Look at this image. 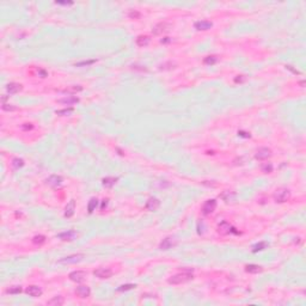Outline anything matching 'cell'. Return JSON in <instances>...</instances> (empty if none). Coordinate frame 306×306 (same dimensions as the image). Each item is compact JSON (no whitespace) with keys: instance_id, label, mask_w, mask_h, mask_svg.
I'll return each instance as SVG.
<instances>
[{"instance_id":"cell-41","label":"cell","mask_w":306,"mask_h":306,"mask_svg":"<svg viewBox=\"0 0 306 306\" xmlns=\"http://www.w3.org/2000/svg\"><path fill=\"white\" fill-rule=\"evenodd\" d=\"M286 68H287V70H289V71H292V72L294 73V74H300V72H299V71L294 70V68H293L292 66H289V65H287V66H286Z\"/></svg>"},{"instance_id":"cell-26","label":"cell","mask_w":306,"mask_h":306,"mask_svg":"<svg viewBox=\"0 0 306 306\" xmlns=\"http://www.w3.org/2000/svg\"><path fill=\"white\" fill-rule=\"evenodd\" d=\"M74 109L73 108H68V109H62V110H56V115H60V116H70L72 115Z\"/></svg>"},{"instance_id":"cell-30","label":"cell","mask_w":306,"mask_h":306,"mask_svg":"<svg viewBox=\"0 0 306 306\" xmlns=\"http://www.w3.org/2000/svg\"><path fill=\"white\" fill-rule=\"evenodd\" d=\"M20 292H22L20 286H13V287H10L9 289H6V293H9V294H19Z\"/></svg>"},{"instance_id":"cell-29","label":"cell","mask_w":306,"mask_h":306,"mask_svg":"<svg viewBox=\"0 0 306 306\" xmlns=\"http://www.w3.org/2000/svg\"><path fill=\"white\" fill-rule=\"evenodd\" d=\"M261 170L264 173H270V172L273 171V164L271 163H264L261 166Z\"/></svg>"},{"instance_id":"cell-45","label":"cell","mask_w":306,"mask_h":306,"mask_svg":"<svg viewBox=\"0 0 306 306\" xmlns=\"http://www.w3.org/2000/svg\"><path fill=\"white\" fill-rule=\"evenodd\" d=\"M107 205H108V200H104V202H103V205H102V207L100 208H102V209H104V207H105Z\"/></svg>"},{"instance_id":"cell-14","label":"cell","mask_w":306,"mask_h":306,"mask_svg":"<svg viewBox=\"0 0 306 306\" xmlns=\"http://www.w3.org/2000/svg\"><path fill=\"white\" fill-rule=\"evenodd\" d=\"M57 237L61 239V240H73L77 238V232L75 231H66V232H61V233L57 234Z\"/></svg>"},{"instance_id":"cell-43","label":"cell","mask_w":306,"mask_h":306,"mask_svg":"<svg viewBox=\"0 0 306 306\" xmlns=\"http://www.w3.org/2000/svg\"><path fill=\"white\" fill-rule=\"evenodd\" d=\"M55 4H59V5H71L72 1H56Z\"/></svg>"},{"instance_id":"cell-17","label":"cell","mask_w":306,"mask_h":306,"mask_svg":"<svg viewBox=\"0 0 306 306\" xmlns=\"http://www.w3.org/2000/svg\"><path fill=\"white\" fill-rule=\"evenodd\" d=\"M213 27V23L209 20H198L195 23V29L198 30H209Z\"/></svg>"},{"instance_id":"cell-38","label":"cell","mask_w":306,"mask_h":306,"mask_svg":"<svg viewBox=\"0 0 306 306\" xmlns=\"http://www.w3.org/2000/svg\"><path fill=\"white\" fill-rule=\"evenodd\" d=\"M245 80H246V77H245V75H237V77L234 78V83H237V84H238V83H239V84H240V83H244Z\"/></svg>"},{"instance_id":"cell-8","label":"cell","mask_w":306,"mask_h":306,"mask_svg":"<svg viewBox=\"0 0 306 306\" xmlns=\"http://www.w3.org/2000/svg\"><path fill=\"white\" fill-rule=\"evenodd\" d=\"M270 155H271V150L268 148V147H261V148H258L256 154H255L256 159H258V160H266V159L269 158Z\"/></svg>"},{"instance_id":"cell-22","label":"cell","mask_w":306,"mask_h":306,"mask_svg":"<svg viewBox=\"0 0 306 306\" xmlns=\"http://www.w3.org/2000/svg\"><path fill=\"white\" fill-rule=\"evenodd\" d=\"M245 270L248 273H251V274H257V273H261L262 271V267L257 266V264H248L245 267Z\"/></svg>"},{"instance_id":"cell-12","label":"cell","mask_w":306,"mask_h":306,"mask_svg":"<svg viewBox=\"0 0 306 306\" xmlns=\"http://www.w3.org/2000/svg\"><path fill=\"white\" fill-rule=\"evenodd\" d=\"M75 294L79 298H81V299H85V298L90 297L91 289L89 286H79V287H77V289H75Z\"/></svg>"},{"instance_id":"cell-6","label":"cell","mask_w":306,"mask_h":306,"mask_svg":"<svg viewBox=\"0 0 306 306\" xmlns=\"http://www.w3.org/2000/svg\"><path fill=\"white\" fill-rule=\"evenodd\" d=\"M68 278L71 281L73 282H77V283H79V282H83L85 278H86V273L85 271H83V270H75V271H72L70 275H68Z\"/></svg>"},{"instance_id":"cell-33","label":"cell","mask_w":306,"mask_h":306,"mask_svg":"<svg viewBox=\"0 0 306 306\" xmlns=\"http://www.w3.org/2000/svg\"><path fill=\"white\" fill-rule=\"evenodd\" d=\"M32 242L35 244H43L45 242V236H42V234H38V236H35L34 238H32Z\"/></svg>"},{"instance_id":"cell-10","label":"cell","mask_w":306,"mask_h":306,"mask_svg":"<svg viewBox=\"0 0 306 306\" xmlns=\"http://www.w3.org/2000/svg\"><path fill=\"white\" fill-rule=\"evenodd\" d=\"M93 275L99 279H109L113 275V270L109 268H98L93 271Z\"/></svg>"},{"instance_id":"cell-2","label":"cell","mask_w":306,"mask_h":306,"mask_svg":"<svg viewBox=\"0 0 306 306\" xmlns=\"http://www.w3.org/2000/svg\"><path fill=\"white\" fill-rule=\"evenodd\" d=\"M289 198H291V191L286 189V188H279L274 193V200L276 202H279V203L286 202V201L289 200Z\"/></svg>"},{"instance_id":"cell-13","label":"cell","mask_w":306,"mask_h":306,"mask_svg":"<svg viewBox=\"0 0 306 306\" xmlns=\"http://www.w3.org/2000/svg\"><path fill=\"white\" fill-rule=\"evenodd\" d=\"M57 103L65 104V105H73V104L79 103V98L75 97V96H66V97H63V98L57 99Z\"/></svg>"},{"instance_id":"cell-40","label":"cell","mask_w":306,"mask_h":306,"mask_svg":"<svg viewBox=\"0 0 306 306\" xmlns=\"http://www.w3.org/2000/svg\"><path fill=\"white\" fill-rule=\"evenodd\" d=\"M2 109L4 110H6V111H12V110H16V107H13V105H10V104H4L2 105Z\"/></svg>"},{"instance_id":"cell-46","label":"cell","mask_w":306,"mask_h":306,"mask_svg":"<svg viewBox=\"0 0 306 306\" xmlns=\"http://www.w3.org/2000/svg\"><path fill=\"white\" fill-rule=\"evenodd\" d=\"M31 128H32V126H23V129H31Z\"/></svg>"},{"instance_id":"cell-11","label":"cell","mask_w":306,"mask_h":306,"mask_svg":"<svg viewBox=\"0 0 306 306\" xmlns=\"http://www.w3.org/2000/svg\"><path fill=\"white\" fill-rule=\"evenodd\" d=\"M159 206H160V201L155 198H148L147 202H146V205H145L146 209L150 210V212H155V210L159 208Z\"/></svg>"},{"instance_id":"cell-5","label":"cell","mask_w":306,"mask_h":306,"mask_svg":"<svg viewBox=\"0 0 306 306\" xmlns=\"http://www.w3.org/2000/svg\"><path fill=\"white\" fill-rule=\"evenodd\" d=\"M84 258V255L78 253V255H71L67 257H63L61 260H59V263H63V264H73V263H78Z\"/></svg>"},{"instance_id":"cell-37","label":"cell","mask_w":306,"mask_h":306,"mask_svg":"<svg viewBox=\"0 0 306 306\" xmlns=\"http://www.w3.org/2000/svg\"><path fill=\"white\" fill-rule=\"evenodd\" d=\"M93 62H96V60H89V61H81V62L75 63V66L80 67V66H89V65H92Z\"/></svg>"},{"instance_id":"cell-39","label":"cell","mask_w":306,"mask_h":306,"mask_svg":"<svg viewBox=\"0 0 306 306\" xmlns=\"http://www.w3.org/2000/svg\"><path fill=\"white\" fill-rule=\"evenodd\" d=\"M128 16H129V18L136 19V18H139V17H140V12H138V11H130Z\"/></svg>"},{"instance_id":"cell-27","label":"cell","mask_w":306,"mask_h":306,"mask_svg":"<svg viewBox=\"0 0 306 306\" xmlns=\"http://www.w3.org/2000/svg\"><path fill=\"white\" fill-rule=\"evenodd\" d=\"M12 166H13V169L23 168V166H24V160L20 159V158H13V160H12Z\"/></svg>"},{"instance_id":"cell-32","label":"cell","mask_w":306,"mask_h":306,"mask_svg":"<svg viewBox=\"0 0 306 306\" xmlns=\"http://www.w3.org/2000/svg\"><path fill=\"white\" fill-rule=\"evenodd\" d=\"M216 61H218V57L214 56V55L207 56V57H205V60H203V62L206 63V65H214Z\"/></svg>"},{"instance_id":"cell-34","label":"cell","mask_w":306,"mask_h":306,"mask_svg":"<svg viewBox=\"0 0 306 306\" xmlns=\"http://www.w3.org/2000/svg\"><path fill=\"white\" fill-rule=\"evenodd\" d=\"M136 286L133 285V283H128V285H122V286H120V287L117 288V292H123V291H129V289H133L135 288Z\"/></svg>"},{"instance_id":"cell-19","label":"cell","mask_w":306,"mask_h":306,"mask_svg":"<svg viewBox=\"0 0 306 306\" xmlns=\"http://www.w3.org/2000/svg\"><path fill=\"white\" fill-rule=\"evenodd\" d=\"M20 90H22V85H20V84H17V83H10L9 85L6 86V91L9 92L10 95L18 93Z\"/></svg>"},{"instance_id":"cell-3","label":"cell","mask_w":306,"mask_h":306,"mask_svg":"<svg viewBox=\"0 0 306 306\" xmlns=\"http://www.w3.org/2000/svg\"><path fill=\"white\" fill-rule=\"evenodd\" d=\"M62 182L63 178L61 176H59V175H52V176H49L45 180V183L49 187H52V188H59V187H61L62 185Z\"/></svg>"},{"instance_id":"cell-18","label":"cell","mask_w":306,"mask_h":306,"mask_svg":"<svg viewBox=\"0 0 306 306\" xmlns=\"http://www.w3.org/2000/svg\"><path fill=\"white\" fill-rule=\"evenodd\" d=\"M74 212H75V201L71 200L70 203L67 205V207L65 209V216L66 218H71L74 215Z\"/></svg>"},{"instance_id":"cell-21","label":"cell","mask_w":306,"mask_h":306,"mask_svg":"<svg viewBox=\"0 0 306 306\" xmlns=\"http://www.w3.org/2000/svg\"><path fill=\"white\" fill-rule=\"evenodd\" d=\"M65 303V299H63L61 295H57V297H54L53 299H50L48 301V305L49 306H61L63 305Z\"/></svg>"},{"instance_id":"cell-28","label":"cell","mask_w":306,"mask_h":306,"mask_svg":"<svg viewBox=\"0 0 306 306\" xmlns=\"http://www.w3.org/2000/svg\"><path fill=\"white\" fill-rule=\"evenodd\" d=\"M221 198H224L226 202H228V201H232V200L236 198V194L232 193V191H225V193L221 195Z\"/></svg>"},{"instance_id":"cell-42","label":"cell","mask_w":306,"mask_h":306,"mask_svg":"<svg viewBox=\"0 0 306 306\" xmlns=\"http://www.w3.org/2000/svg\"><path fill=\"white\" fill-rule=\"evenodd\" d=\"M37 72H38V74H40V75H41L42 78H45V77H47V72H45V70H41V68H38V71H37Z\"/></svg>"},{"instance_id":"cell-31","label":"cell","mask_w":306,"mask_h":306,"mask_svg":"<svg viewBox=\"0 0 306 306\" xmlns=\"http://www.w3.org/2000/svg\"><path fill=\"white\" fill-rule=\"evenodd\" d=\"M175 67H176V63L169 61V62H165V63H163V65H160V66H159V70H172V68H175Z\"/></svg>"},{"instance_id":"cell-36","label":"cell","mask_w":306,"mask_h":306,"mask_svg":"<svg viewBox=\"0 0 306 306\" xmlns=\"http://www.w3.org/2000/svg\"><path fill=\"white\" fill-rule=\"evenodd\" d=\"M205 232V223L203 221H198V233L202 234Z\"/></svg>"},{"instance_id":"cell-15","label":"cell","mask_w":306,"mask_h":306,"mask_svg":"<svg viewBox=\"0 0 306 306\" xmlns=\"http://www.w3.org/2000/svg\"><path fill=\"white\" fill-rule=\"evenodd\" d=\"M173 245H176V242L172 238L168 237V238L163 239V242L159 244V249L160 250H169V249H171Z\"/></svg>"},{"instance_id":"cell-1","label":"cell","mask_w":306,"mask_h":306,"mask_svg":"<svg viewBox=\"0 0 306 306\" xmlns=\"http://www.w3.org/2000/svg\"><path fill=\"white\" fill-rule=\"evenodd\" d=\"M193 270H184L182 273H178L176 275L171 276L169 279V283L170 285H181V283H184V282H188L190 280L193 279V274H191Z\"/></svg>"},{"instance_id":"cell-20","label":"cell","mask_w":306,"mask_h":306,"mask_svg":"<svg viewBox=\"0 0 306 306\" xmlns=\"http://www.w3.org/2000/svg\"><path fill=\"white\" fill-rule=\"evenodd\" d=\"M150 41H151V38L148 36H146V35L138 36V38H136V45H139V47H146V45H148Z\"/></svg>"},{"instance_id":"cell-16","label":"cell","mask_w":306,"mask_h":306,"mask_svg":"<svg viewBox=\"0 0 306 306\" xmlns=\"http://www.w3.org/2000/svg\"><path fill=\"white\" fill-rule=\"evenodd\" d=\"M25 292H27V294H29L30 297H34V298L42 295V289L40 287H37V286H29L25 289Z\"/></svg>"},{"instance_id":"cell-4","label":"cell","mask_w":306,"mask_h":306,"mask_svg":"<svg viewBox=\"0 0 306 306\" xmlns=\"http://www.w3.org/2000/svg\"><path fill=\"white\" fill-rule=\"evenodd\" d=\"M170 28H171L170 23H168V22H160V23H158L155 27L153 28L152 32L153 35H162L164 32H168L170 30Z\"/></svg>"},{"instance_id":"cell-9","label":"cell","mask_w":306,"mask_h":306,"mask_svg":"<svg viewBox=\"0 0 306 306\" xmlns=\"http://www.w3.org/2000/svg\"><path fill=\"white\" fill-rule=\"evenodd\" d=\"M215 208H216L215 200H208V201L205 202V205H203V207H202V213H203L205 215H208V214L213 213V212L215 210Z\"/></svg>"},{"instance_id":"cell-44","label":"cell","mask_w":306,"mask_h":306,"mask_svg":"<svg viewBox=\"0 0 306 306\" xmlns=\"http://www.w3.org/2000/svg\"><path fill=\"white\" fill-rule=\"evenodd\" d=\"M238 134L240 135V136H245V138H250V134H248V133H244V132H238Z\"/></svg>"},{"instance_id":"cell-24","label":"cell","mask_w":306,"mask_h":306,"mask_svg":"<svg viewBox=\"0 0 306 306\" xmlns=\"http://www.w3.org/2000/svg\"><path fill=\"white\" fill-rule=\"evenodd\" d=\"M267 246H268V243H267V242H261V243L255 244V245L252 246V252H257V251H261V250H264Z\"/></svg>"},{"instance_id":"cell-23","label":"cell","mask_w":306,"mask_h":306,"mask_svg":"<svg viewBox=\"0 0 306 306\" xmlns=\"http://www.w3.org/2000/svg\"><path fill=\"white\" fill-rule=\"evenodd\" d=\"M117 178L116 177H105V178H103V185L105 187V188H111L115 183H116Z\"/></svg>"},{"instance_id":"cell-7","label":"cell","mask_w":306,"mask_h":306,"mask_svg":"<svg viewBox=\"0 0 306 306\" xmlns=\"http://www.w3.org/2000/svg\"><path fill=\"white\" fill-rule=\"evenodd\" d=\"M218 232L220 234H228L230 232H234V233H238L237 231H234V228L230 225L227 221H221L219 225H218Z\"/></svg>"},{"instance_id":"cell-25","label":"cell","mask_w":306,"mask_h":306,"mask_svg":"<svg viewBox=\"0 0 306 306\" xmlns=\"http://www.w3.org/2000/svg\"><path fill=\"white\" fill-rule=\"evenodd\" d=\"M97 205H98V200H97L96 198H91L90 202H89V206H87V210H89V213H93V210L96 209Z\"/></svg>"},{"instance_id":"cell-35","label":"cell","mask_w":306,"mask_h":306,"mask_svg":"<svg viewBox=\"0 0 306 306\" xmlns=\"http://www.w3.org/2000/svg\"><path fill=\"white\" fill-rule=\"evenodd\" d=\"M83 87L81 86H73V87H68L66 90L63 91L65 93H74V92H78V91H81Z\"/></svg>"}]
</instances>
